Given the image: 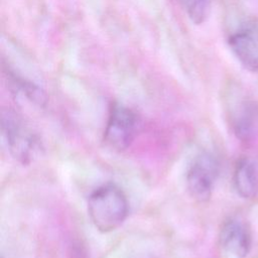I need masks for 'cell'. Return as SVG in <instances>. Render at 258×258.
Wrapping results in <instances>:
<instances>
[{
  "instance_id": "obj_1",
  "label": "cell",
  "mask_w": 258,
  "mask_h": 258,
  "mask_svg": "<svg viewBox=\"0 0 258 258\" xmlns=\"http://www.w3.org/2000/svg\"><path fill=\"white\" fill-rule=\"evenodd\" d=\"M129 204L124 191L114 183L103 184L88 199V214L96 229L107 233L119 228L126 220Z\"/></svg>"
},
{
  "instance_id": "obj_2",
  "label": "cell",
  "mask_w": 258,
  "mask_h": 258,
  "mask_svg": "<svg viewBox=\"0 0 258 258\" xmlns=\"http://www.w3.org/2000/svg\"><path fill=\"white\" fill-rule=\"evenodd\" d=\"M1 130L9 152L21 163H29L40 152L41 142L38 136L15 112H2Z\"/></svg>"
},
{
  "instance_id": "obj_3",
  "label": "cell",
  "mask_w": 258,
  "mask_h": 258,
  "mask_svg": "<svg viewBox=\"0 0 258 258\" xmlns=\"http://www.w3.org/2000/svg\"><path fill=\"white\" fill-rule=\"evenodd\" d=\"M137 115L130 108L114 105L110 111L104 132L106 144L117 151L127 149L137 133Z\"/></svg>"
},
{
  "instance_id": "obj_4",
  "label": "cell",
  "mask_w": 258,
  "mask_h": 258,
  "mask_svg": "<svg viewBox=\"0 0 258 258\" xmlns=\"http://www.w3.org/2000/svg\"><path fill=\"white\" fill-rule=\"evenodd\" d=\"M217 175V160L209 153L197 155L185 176L189 195L200 202L208 201L211 198Z\"/></svg>"
},
{
  "instance_id": "obj_5",
  "label": "cell",
  "mask_w": 258,
  "mask_h": 258,
  "mask_svg": "<svg viewBox=\"0 0 258 258\" xmlns=\"http://www.w3.org/2000/svg\"><path fill=\"white\" fill-rule=\"evenodd\" d=\"M228 44L240 63L250 72H258V26L246 24L235 30Z\"/></svg>"
},
{
  "instance_id": "obj_6",
  "label": "cell",
  "mask_w": 258,
  "mask_h": 258,
  "mask_svg": "<svg viewBox=\"0 0 258 258\" xmlns=\"http://www.w3.org/2000/svg\"><path fill=\"white\" fill-rule=\"evenodd\" d=\"M222 247L237 258H245L251 248L250 234L243 224L236 220L226 222L220 232Z\"/></svg>"
},
{
  "instance_id": "obj_7",
  "label": "cell",
  "mask_w": 258,
  "mask_h": 258,
  "mask_svg": "<svg viewBox=\"0 0 258 258\" xmlns=\"http://www.w3.org/2000/svg\"><path fill=\"white\" fill-rule=\"evenodd\" d=\"M233 128L236 136L248 141L258 134V105L244 102L234 117Z\"/></svg>"
},
{
  "instance_id": "obj_8",
  "label": "cell",
  "mask_w": 258,
  "mask_h": 258,
  "mask_svg": "<svg viewBox=\"0 0 258 258\" xmlns=\"http://www.w3.org/2000/svg\"><path fill=\"white\" fill-rule=\"evenodd\" d=\"M234 185L238 195L244 199L254 198L258 192V174L254 164L248 159H241L234 172Z\"/></svg>"
},
{
  "instance_id": "obj_9",
  "label": "cell",
  "mask_w": 258,
  "mask_h": 258,
  "mask_svg": "<svg viewBox=\"0 0 258 258\" xmlns=\"http://www.w3.org/2000/svg\"><path fill=\"white\" fill-rule=\"evenodd\" d=\"M7 77H8V80L11 82L15 91L25 96L29 101L39 106H43L46 103V96L38 86L31 83L30 81H27L15 75L10 71H8Z\"/></svg>"
},
{
  "instance_id": "obj_10",
  "label": "cell",
  "mask_w": 258,
  "mask_h": 258,
  "mask_svg": "<svg viewBox=\"0 0 258 258\" xmlns=\"http://www.w3.org/2000/svg\"><path fill=\"white\" fill-rule=\"evenodd\" d=\"M189 20L199 25L204 23L211 10V0H181Z\"/></svg>"
}]
</instances>
